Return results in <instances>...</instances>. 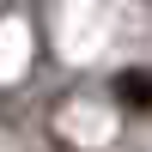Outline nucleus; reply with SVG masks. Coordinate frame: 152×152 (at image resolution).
Listing matches in <instances>:
<instances>
[{"instance_id":"obj_1","label":"nucleus","mask_w":152,"mask_h":152,"mask_svg":"<svg viewBox=\"0 0 152 152\" xmlns=\"http://www.w3.org/2000/svg\"><path fill=\"white\" fill-rule=\"evenodd\" d=\"M122 97H128V104H152V79L128 73V79H122Z\"/></svg>"}]
</instances>
